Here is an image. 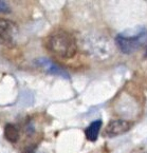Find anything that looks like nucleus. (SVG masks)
Listing matches in <instances>:
<instances>
[{"label":"nucleus","instance_id":"nucleus-1","mask_svg":"<svg viewBox=\"0 0 147 153\" xmlns=\"http://www.w3.org/2000/svg\"><path fill=\"white\" fill-rule=\"evenodd\" d=\"M47 51L54 56L70 59L77 53V41L73 34L65 30H57L50 33L43 40Z\"/></svg>","mask_w":147,"mask_h":153},{"label":"nucleus","instance_id":"nucleus-2","mask_svg":"<svg viewBox=\"0 0 147 153\" xmlns=\"http://www.w3.org/2000/svg\"><path fill=\"white\" fill-rule=\"evenodd\" d=\"M116 45L124 54H132L147 45V30L142 27L132 34H119L116 37Z\"/></svg>","mask_w":147,"mask_h":153},{"label":"nucleus","instance_id":"nucleus-3","mask_svg":"<svg viewBox=\"0 0 147 153\" xmlns=\"http://www.w3.org/2000/svg\"><path fill=\"white\" fill-rule=\"evenodd\" d=\"M18 34V25L14 21L0 18V43L7 47L15 45L16 35Z\"/></svg>","mask_w":147,"mask_h":153},{"label":"nucleus","instance_id":"nucleus-4","mask_svg":"<svg viewBox=\"0 0 147 153\" xmlns=\"http://www.w3.org/2000/svg\"><path fill=\"white\" fill-rule=\"evenodd\" d=\"M132 128V123L127 122L124 120H111L106 126L104 130V136L105 137H116L119 135L125 134Z\"/></svg>","mask_w":147,"mask_h":153},{"label":"nucleus","instance_id":"nucleus-5","mask_svg":"<svg viewBox=\"0 0 147 153\" xmlns=\"http://www.w3.org/2000/svg\"><path fill=\"white\" fill-rule=\"evenodd\" d=\"M35 63L38 68H40L41 70L47 72L48 74H52V75H57V76L63 77V78H70L69 74L67 73L66 70H63V68L59 67L58 65H56L55 62L51 61L50 59L48 58H38L35 60Z\"/></svg>","mask_w":147,"mask_h":153},{"label":"nucleus","instance_id":"nucleus-6","mask_svg":"<svg viewBox=\"0 0 147 153\" xmlns=\"http://www.w3.org/2000/svg\"><path fill=\"white\" fill-rule=\"evenodd\" d=\"M102 120H97L92 122L90 125L88 126V128L85 130V134H86V137L89 142H95L98 137V133H100V130L102 128Z\"/></svg>","mask_w":147,"mask_h":153},{"label":"nucleus","instance_id":"nucleus-7","mask_svg":"<svg viewBox=\"0 0 147 153\" xmlns=\"http://www.w3.org/2000/svg\"><path fill=\"white\" fill-rule=\"evenodd\" d=\"M4 136L9 142L16 143L19 140V128L14 124H7L4 128Z\"/></svg>","mask_w":147,"mask_h":153},{"label":"nucleus","instance_id":"nucleus-8","mask_svg":"<svg viewBox=\"0 0 147 153\" xmlns=\"http://www.w3.org/2000/svg\"><path fill=\"white\" fill-rule=\"evenodd\" d=\"M10 7L4 1H0V13H9Z\"/></svg>","mask_w":147,"mask_h":153},{"label":"nucleus","instance_id":"nucleus-9","mask_svg":"<svg viewBox=\"0 0 147 153\" xmlns=\"http://www.w3.org/2000/svg\"><path fill=\"white\" fill-rule=\"evenodd\" d=\"M23 153H34V150H33L32 147H28V148H25V150Z\"/></svg>","mask_w":147,"mask_h":153},{"label":"nucleus","instance_id":"nucleus-10","mask_svg":"<svg viewBox=\"0 0 147 153\" xmlns=\"http://www.w3.org/2000/svg\"><path fill=\"white\" fill-rule=\"evenodd\" d=\"M145 57L147 58V50H146V52H145Z\"/></svg>","mask_w":147,"mask_h":153}]
</instances>
